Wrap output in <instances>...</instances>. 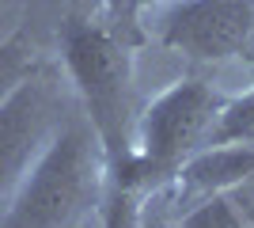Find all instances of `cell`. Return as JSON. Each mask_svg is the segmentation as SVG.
Segmentation results:
<instances>
[{"label":"cell","mask_w":254,"mask_h":228,"mask_svg":"<svg viewBox=\"0 0 254 228\" xmlns=\"http://www.w3.org/2000/svg\"><path fill=\"white\" fill-rule=\"evenodd\" d=\"M64 69L84 99L87 126L103 149L106 175L114 186L126 183L133 163V61L114 27L95 15H72L61 31Z\"/></svg>","instance_id":"1"},{"label":"cell","mask_w":254,"mask_h":228,"mask_svg":"<svg viewBox=\"0 0 254 228\" xmlns=\"http://www.w3.org/2000/svg\"><path fill=\"white\" fill-rule=\"evenodd\" d=\"M106 228H137V221H133V194H122V190H114V202H110V217H106Z\"/></svg>","instance_id":"10"},{"label":"cell","mask_w":254,"mask_h":228,"mask_svg":"<svg viewBox=\"0 0 254 228\" xmlns=\"http://www.w3.org/2000/svg\"><path fill=\"white\" fill-rule=\"evenodd\" d=\"M224 99L201 80H175L137 114L133 126V163L126 183L114 186L122 194H137L144 186L171 183L179 163L197 152L220 114Z\"/></svg>","instance_id":"3"},{"label":"cell","mask_w":254,"mask_h":228,"mask_svg":"<svg viewBox=\"0 0 254 228\" xmlns=\"http://www.w3.org/2000/svg\"><path fill=\"white\" fill-rule=\"evenodd\" d=\"M64 99L42 69H34L0 103V206H8L23 175L34 167L50 137L61 130Z\"/></svg>","instance_id":"4"},{"label":"cell","mask_w":254,"mask_h":228,"mask_svg":"<svg viewBox=\"0 0 254 228\" xmlns=\"http://www.w3.org/2000/svg\"><path fill=\"white\" fill-rule=\"evenodd\" d=\"M72 4L80 8L76 15H95V11L103 8V4H106L110 11H114V15H129V0H72Z\"/></svg>","instance_id":"11"},{"label":"cell","mask_w":254,"mask_h":228,"mask_svg":"<svg viewBox=\"0 0 254 228\" xmlns=\"http://www.w3.org/2000/svg\"><path fill=\"white\" fill-rule=\"evenodd\" d=\"M254 31L251 0H190L163 27V46L197 61H220L247 46Z\"/></svg>","instance_id":"5"},{"label":"cell","mask_w":254,"mask_h":228,"mask_svg":"<svg viewBox=\"0 0 254 228\" xmlns=\"http://www.w3.org/2000/svg\"><path fill=\"white\" fill-rule=\"evenodd\" d=\"M254 179V145H201L179 163L171 175L175 202H201L209 194H224Z\"/></svg>","instance_id":"6"},{"label":"cell","mask_w":254,"mask_h":228,"mask_svg":"<svg viewBox=\"0 0 254 228\" xmlns=\"http://www.w3.org/2000/svg\"><path fill=\"white\" fill-rule=\"evenodd\" d=\"M34 69H38V54H34V42L27 38V31H15L11 38H4V42H0V103H4Z\"/></svg>","instance_id":"9"},{"label":"cell","mask_w":254,"mask_h":228,"mask_svg":"<svg viewBox=\"0 0 254 228\" xmlns=\"http://www.w3.org/2000/svg\"><path fill=\"white\" fill-rule=\"evenodd\" d=\"M235 190H239V186H235ZM235 190L209 194V198H201V202L186 206L179 228H254L251 202H239Z\"/></svg>","instance_id":"7"},{"label":"cell","mask_w":254,"mask_h":228,"mask_svg":"<svg viewBox=\"0 0 254 228\" xmlns=\"http://www.w3.org/2000/svg\"><path fill=\"white\" fill-rule=\"evenodd\" d=\"M205 145H254V87L220 107Z\"/></svg>","instance_id":"8"},{"label":"cell","mask_w":254,"mask_h":228,"mask_svg":"<svg viewBox=\"0 0 254 228\" xmlns=\"http://www.w3.org/2000/svg\"><path fill=\"white\" fill-rule=\"evenodd\" d=\"M144 4H156V0H129V11H133V8H144Z\"/></svg>","instance_id":"12"},{"label":"cell","mask_w":254,"mask_h":228,"mask_svg":"<svg viewBox=\"0 0 254 228\" xmlns=\"http://www.w3.org/2000/svg\"><path fill=\"white\" fill-rule=\"evenodd\" d=\"M103 175L106 163L91 126L68 118L8 198L0 228H76L80 213L99 198Z\"/></svg>","instance_id":"2"}]
</instances>
